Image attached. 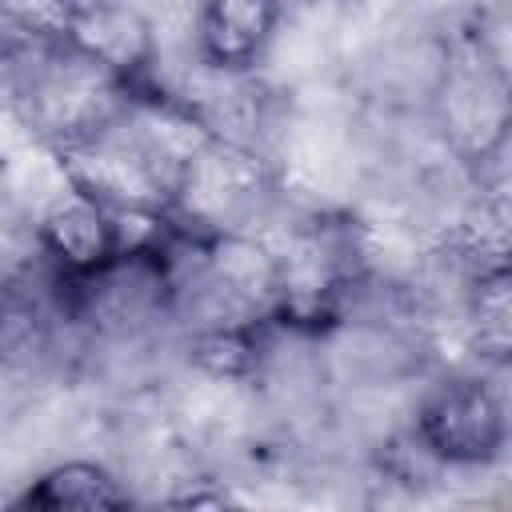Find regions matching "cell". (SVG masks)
I'll use <instances>...</instances> for the list:
<instances>
[{"instance_id":"4","label":"cell","mask_w":512,"mask_h":512,"mask_svg":"<svg viewBox=\"0 0 512 512\" xmlns=\"http://www.w3.org/2000/svg\"><path fill=\"white\" fill-rule=\"evenodd\" d=\"M24 508H124L128 504V488L92 460H64L48 472L36 476V484H28V492L16 500Z\"/></svg>"},{"instance_id":"6","label":"cell","mask_w":512,"mask_h":512,"mask_svg":"<svg viewBox=\"0 0 512 512\" xmlns=\"http://www.w3.org/2000/svg\"><path fill=\"white\" fill-rule=\"evenodd\" d=\"M76 0H0V20L32 36H64Z\"/></svg>"},{"instance_id":"2","label":"cell","mask_w":512,"mask_h":512,"mask_svg":"<svg viewBox=\"0 0 512 512\" xmlns=\"http://www.w3.org/2000/svg\"><path fill=\"white\" fill-rule=\"evenodd\" d=\"M36 244L56 264V276H84L124 248V232L112 208L80 192L72 180L48 196L36 220Z\"/></svg>"},{"instance_id":"5","label":"cell","mask_w":512,"mask_h":512,"mask_svg":"<svg viewBox=\"0 0 512 512\" xmlns=\"http://www.w3.org/2000/svg\"><path fill=\"white\" fill-rule=\"evenodd\" d=\"M468 320L476 328L480 356L492 364H504L508 340H512V300H508V268L492 264L480 268L472 288H468Z\"/></svg>"},{"instance_id":"3","label":"cell","mask_w":512,"mask_h":512,"mask_svg":"<svg viewBox=\"0 0 512 512\" xmlns=\"http://www.w3.org/2000/svg\"><path fill=\"white\" fill-rule=\"evenodd\" d=\"M284 20V0H200L192 44L212 72L240 76L264 60Z\"/></svg>"},{"instance_id":"1","label":"cell","mask_w":512,"mask_h":512,"mask_svg":"<svg viewBox=\"0 0 512 512\" xmlns=\"http://www.w3.org/2000/svg\"><path fill=\"white\" fill-rule=\"evenodd\" d=\"M416 444L448 468H480L500 460L508 444L500 392L480 376L440 380L416 408Z\"/></svg>"}]
</instances>
